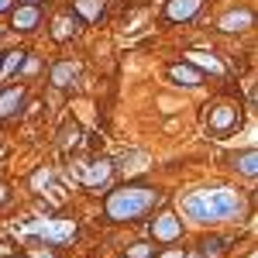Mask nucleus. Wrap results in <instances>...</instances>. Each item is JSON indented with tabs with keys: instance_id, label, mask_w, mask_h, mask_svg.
<instances>
[{
	"instance_id": "nucleus-1",
	"label": "nucleus",
	"mask_w": 258,
	"mask_h": 258,
	"mask_svg": "<svg viewBox=\"0 0 258 258\" xmlns=\"http://www.w3.org/2000/svg\"><path fill=\"white\" fill-rule=\"evenodd\" d=\"M179 207L193 224H220V220H234L244 203L234 189H197L179 200Z\"/></svg>"
},
{
	"instance_id": "nucleus-2",
	"label": "nucleus",
	"mask_w": 258,
	"mask_h": 258,
	"mask_svg": "<svg viewBox=\"0 0 258 258\" xmlns=\"http://www.w3.org/2000/svg\"><path fill=\"white\" fill-rule=\"evenodd\" d=\"M155 203H159V193L155 189H117V193H110V200H107V214L114 220H135L148 207H155Z\"/></svg>"
},
{
	"instance_id": "nucleus-3",
	"label": "nucleus",
	"mask_w": 258,
	"mask_h": 258,
	"mask_svg": "<svg viewBox=\"0 0 258 258\" xmlns=\"http://www.w3.org/2000/svg\"><path fill=\"white\" fill-rule=\"evenodd\" d=\"M24 234H38L45 238L48 244H62V241H69L76 234V224L73 220H31L28 227H21Z\"/></svg>"
},
{
	"instance_id": "nucleus-4",
	"label": "nucleus",
	"mask_w": 258,
	"mask_h": 258,
	"mask_svg": "<svg viewBox=\"0 0 258 258\" xmlns=\"http://www.w3.org/2000/svg\"><path fill=\"white\" fill-rule=\"evenodd\" d=\"M231 127H238V110H234V107H217V110H210V131L227 135Z\"/></svg>"
},
{
	"instance_id": "nucleus-5",
	"label": "nucleus",
	"mask_w": 258,
	"mask_h": 258,
	"mask_svg": "<svg viewBox=\"0 0 258 258\" xmlns=\"http://www.w3.org/2000/svg\"><path fill=\"white\" fill-rule=\"evenodd\" d=\"M179 231H182V224H179L172 214H162L155 224H152V234L159 241H172V238H179Z\"/></svg>"
},
{
	"instance_id": "nucleus-6",
	"label": "nucleus",
	"mask_w": 258,
	"mask_h": 258,
	"mask_svg": "<svg viewBox=\"0 0 258 258\" xmlns=\"http://www.w3.org/2000/svg\"><path fill=\"white\" fill-rule=\"evenodd\" d=\"M110 176V162H90V165H86V169H83V182H86V186H97V182H103V179Z\"/></svg>"
},
{
	"instance_id": "nucleus-7",
	"label": "nucleus",
	"mask_w": 258,
	"mask_h": 258,
	"mask_svg": "<svg viewBox=\"0 0 258 258\" xmlns=\"http://www.w3.org/2000/svg\"><path fill=\"white\" fill-rule=\"evenodd\" d=\"M200 11V0H172L169 4V21H186Z\"/></svg>"
},
{
	"instance_id": "nucleus-8",
	"label": "nucleus",
	"mask_w": 258,
	"mask_h": 258,
	"mask_svg": "<svg viewBox=\"0 0 258 258\" xmlns=\"http://www.w3.org/2000/svg\"><path fill=\"white\" fill-rule=\"evenodd\" d=\"M35 24H38V7H35V4H28V7H18V11H14V28L31 31Z\"/></svg>"
},
{
	"instance_id": "nucleus-9",
	"label": "nucleus",
	"mask_w": 258,
	"mask_h": 258,
	"mask_svg": "<svg viewBox=\"0 0 258 258\" xmlns=\"http://www.w3.org/2000/svg\"><path fill=\"white\" fill-rule=\"evenodd\" d=\"M21 103H24V93H21V90H7V93L0 97V117H11Z\"/></svg>"
},
{
	"instance_id": "nucleus-10",
	"label": "nucleus",
	"mask_w": 258,
	"mask_h": 258,
	"mask_svg": "<svg viewBox=\"0 0 258 258\" xmlns=\"http://www.w3.org/2000/svg\"><path fill=\"white\" fill-rule=\"evenodd\" d=\"M76 73H80V69H76L73 62H62V66L52 69V83H55V86H69V80H76Z\"/></svg>"
},
{
	"instance_id": "nucleus-11",
	"label": "nucleus",
	"mask_w": 258,
	"mask_h": 258,
	"mask_svg": "<svg viewBox=\"0 0 258 258\" xmlns=\"http://www.w3.org/2000/svg\"><path fill=\"white\" fill-rule=\"evenodd\" d=\"M248 24H251V14H248V11L227 14V18L220 21V28H224V31H241V28H248Z\"/></svg>"
},
{
	"instance_id": "nucleus-12",
	"label": "nucleus",
	"mask_w": 258,
	"mask_h": 258,
	"mask_svg": "<svg viewBox=\"0 0 258 258\" xmlns=\"http://www.w3.org/2000/svg\"><path fill=\"white\" fill-rule=\"evenodd\" d=\"M172 80L186 83V86H200V73H193L189 66H172Z\"/></svg>"
},
{
	"instance_id": "nucleus-13",
	"label": "nucleus",
	"mask_w": 258,
	"mask_h": 258,
	"mask_svg": "<svg viewBox=\"0 0 258 258\" xmlns=\"http://www.w3.org/2000/svg\"><path fill=\"white\" fill-rule=\"evenodd\" d=\"M76 7H80L83 18H100V11H103V0H76Z\"/></svg>"
},
{
	"instance_id": "nucleus-14",
	"label": "nucleus",
	"mask_w": 258,
	"mask_h": 258,
	"mask_svg": "<svg viewBox=\"0 0 258 258\" xmlns=\"http://www.w3.org/2000/svg\"><path fill=\"white\" fill-rule=\"evenodd\" d=\"M189 62H200V66L210 69V73H220V69H224V66H220L214 55H207V52H189Z\"/></svg>"
},
{
	"instance_id": "nucleus-15",
	"label": "nucleus",
	"mask_w": 258,
	"mask_h": 258,
	"mask_svg": "<svg viewBox=\"0 0 258 258\" xmlns=\"http://www.w3.org/2000/svg\"><path fill=\"white\" fill-rule=\"evenodd\" d=\"M76 28H80V24H76V21H69V18H59L55 21V38H69V35H73V31H76Z\"/></svg>"
},
{
	"instance_id": "nucleus-16",
	"label": "nucleus",
	"mask_w": 258,
	"mask_h": 258,
	"mask_svg": "<svg viewBox=\"0 0 258 258\" xmlns=\"http://www.w3.org/2000/svg\"><path fill=\"white\" fill-rule=\"evenodd\" d=\"M21 62H24V52H7V62H4V73H0V76L7 80V76H11V73L18 69Z\"/></svg>"
},
{
	"instance_id": "nucleus-17",
	"label": "nucleus",
	"mask_w": 258,
	"mask_h": 258,
	"mask_svg": "<svg viewBox=\"0 0 258 258\" xmlns=\"http://www.w3.org/2000/svg\"><path fill=\"white\" fill-rule=\"evenodd\" d=\"M238 165H241V172H244V176H255V152H244Z\"/></svg>"
},
{
	"instance_id": "nucleus-18",
	"label": "nucleus",
	"mask_w": 258,
	"mask_h": 258,
	"mask_svg": "<svg viewBox=\"0 0 258 258\" xmlns=\"http://www.w3.org/2000/svg\"><path fill=\"white\" fill-rule=\"evenodd\" d=\"M148 255H152L148 244H135V248H131V258H148Z\"/></svg>"
},
{
	"instance_id": "nucleus-19",
	"label": "nucleus",
	"mask_w": 258,
	"mask_h": 258,
	"mask_svg": "<svg viewBox=\"0 0 258 258\" xmlns=\"http://www.w3.org/2000/svg\"><path fill=\"white\" fill-rule=\"evenodd\" d=\"M35 258H52V255H45V251H35Z\"/></svg>"
},
{
	"instance_id": "nucleus-20",
	"label": "nucleus",
	"mask_w": 258,
	"mask_h": 258,
	"mask_svg": "<svg viewBox=\"0 0 258 258\" xmlns=\"http://www.w3.org/2000/svg\"><path fill=\"white\" fill-rule=\"evenodd\" d=\"M165 258H182V251H172V255H165Z\"/></svg>"
},
{
	"instance_id": "nucleus-21",
	"label": "nucleus",
	"mask_w": 258,
	"mask_h": 258,
	"mask_svg": "<svg viewBox=\"0 0 258 258\" xmlns=\"http://www.w3.org/2000/svg\"><path fill=\"white\" fill-rule=\"evenodd\" d=\"M7 4H11V0H0V11H4V7H7Z\"/></svg>"
},
{
	"instance_id": "nucleus-22",
	"label": "nucleus",
	"mask_w": 258,
	"mask_h": 258,
	"mask_svg": "<svg viewBox=\"0 0 258 258\" xmlns=\"http://www.w3.org/2000/svg\"><path fill=\"white\" fill-rule=\"evenodd\" d=\"M0 200H4V189H0Z\"/></svg>"
}]
</instances>
